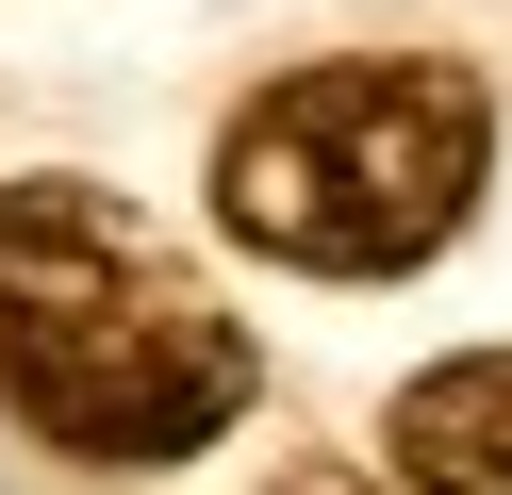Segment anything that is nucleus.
I'll return each instance as SVG.
<instances>
[{"label":"nucleus","mask_w":512,"mask_h":495,"mask_svg":"<svg viewBox=\"0 0 512 495\" xmlns=\"http://www.w3.org/2000/svg\"><path fill=\"white\" fill-rule=\"evenodd\" d=\"M281 495H364V479H281Z\"/></svg>","instance_id":"4"},{"label":"nucleus","mask_w":512,"mask_h":495,"mask_svg":"<svg viewBox=\"0 0 512 495\" xmlns=\"http://www.w3.org/2000/svg\"><path fill=\"white\" fill-rule=\"evenodd\" d=\"M0 413L50 462H199L248 413V330L100 182H0Z\"/></svg>","instance_id":"1"},{"label":"nucleus","mask_w":512,"mask_h":495,"mask_svg":"<svg viewBox=\"0 0 512 495\" xmlns=\"http://www.w3.org/2000/svg\"><path fill=\"white\" fill-rule=\"evenodd\" d=\"M496 165V99L446 50H331L281 66L265 99H232L215 132V231L298 281H397L479 215Z\"/></svg>","instance_id":"2"},{"label":"nucleus","mask_w":512,"mask_h":495,"mask_svg":"<svg viewBox=\"0 0 512 495\" xmlns=\"http://www.w3.org/2000/svg\"><path fill=\"white\" fill-rule=\"evenodd\" d=\"M380 462H397V495H512V347H463L430 380H397Z\"/></svg>","instance_id":"3"}]
</instances>
